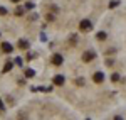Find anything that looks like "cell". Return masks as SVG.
<instances>
[{"label":"cell","instance_id":"6da1fadb","mask_svg":"<svg viewBox=\"0 0 126 120\" xmlns=\"http://www.w3.org/2000/svg\"><path fill=\"white\" fill-rule=\"evenodd\" d=\"M91 22L87 19H84V20H81V24H79V30H82V32H87V30H91Z\"/></svg>","mask_w":126,"mask_h":120},{"label":"cell","instance_id":"7a4b0ae2","mask_svg":"<svg viewBox=\"0 0 126 120\" xmlns=\"http://www.w3.org/2000/svg\"><path fill=\"white\" fill-rule=\"evenodd\" d=\"M93 81H94V83H103V81H104V73H103V71L94 73V74H93Z\"/></svg>","mask_w":126,"mask_h":120},{"label":"cell","instance_id":"3957f363","mask_svg":"<svg viewBox=\"0 0 126 120\" xmlns=\"http://www.w3.org/2000/svg\"><path fill=\"white\" fill-rule=\"evenodd\" d=\"M94 59V52L93 51H86L84 54H82V61L84 63H89V61H93Z\"/></svg>","mask_w":126,"mask_h":120},{"label":"cell","instance_id":"277c9868","mask_svg":"<svg viewBox=\"0 0 126 120\" xmlns=\"http://www.w3.org/2000/svg\"><path fill=\"white\" fill-rule=\"evenodd\" d=\"M62 61H64V58H62L61 54H54V56H52V64H56V66H61Z\"/></svg>","mask_w":126,"mask_h":120},{"label":"cell","instance_id":"5b68a950","mask_svg":"<svg viewBox=\"0 0 126 120\" xmlns=\"http://www.w3.org/2000/svg\"><path fill=\"white\" fill-rule=\"evenodd\" d=\"M64 76H62V74H57V76H54V80H52V83H54V85H57V86H62V85H64Z\"/></svg>","mask_w":126,"mask_h":120},{"label":"cell","instance_id":"8992f818","mask_svg":"<svg viewBox=\"0 0 126 120\" xmlns=\"http://www.w3.org/2000/svg\"><path fill=\"white\" fill-rule=\"evenodd\" d=\"M12 49H14V48H12V44H9V42H3V44H2V51H3V52H12Z\"/></svg>","mask_w":126,"mask_h":120},{"label":"cell","instance_id":"52a82bcc","mask_svg":"<svg viewBox=\"0 0 126 120\" xmlns=\"http://www.w3.org/2000/svg\"><path fill=\"white\" fill-rule=\"evenodd\" d=\"M19 48L20 49H29V42L27 41H19Z\"/></svg>","mask_w":126,"mask_h":120},{"label":"cell","instance_id":"ba28073f","mask_svg":"<svg viewBox=\"0 0 126 120\" xmlns=\"http://www.w3.org/2000/svg\"><path fill=\"white\" fill-rule=\"evenodd\" d=\"M25 76H27V78H34V76H35V71L34 70H25Z\"/></svg>","mask_w":126,"mask_h":120},{"label":"cell","instance_id":"9c48e42d","mask_svg":"<svg viewBox=\"0 0 126 120\" xmlns=\"http://www.w3.org/2000/svg\"><path fill=\"white\" fill-rule=\"evenodd\" d=\"M12 66H14V64H12V63H7V64H5V66H3V73H9V71L12 70Z\"/></svg>","mask_w":126,"mask_h":120},{"label":"cell","instance_id":"30bf717a","mask_svg":"<svg viewBox=\"0 0 126 120\" xmlns=\"http://www.w3.org/2000/svg\"><path fill=\"white\" fill-rule=\"evenodd\" d=\"M118 3H119L118 0H111V2H109V9H114V7H116Z\"/></svg>","mask_w":126,"mask_h":120},{"label":"cell","instance_id":"8fae6325","mask_svg":"<svg viewBox=\"0 0 126 120\" xmlns=\"http://www.w3.org/2000/svg\"><path fill=\"white\" fill-rule=\"evenodd\" d=\"M97 39H99V41H104V39H106V34H104V32H99V34H97Z\"/></svg>","mask_w":126,"mask_h":120},{"label":"cell","instance_id":"7c38bea8","mask_svg":"<svg viewBox=\"0 0 126 120\" xmlns=\"http://www.w3.org/2000/svg\"><path fill=\"white\" fill-rule=\"evenodd\" d=\"M24 14V9L22 7H17V10H15V15H22Z\"/></svg>","mask_w":126,"mask_h":120},{"label":"cell","instance_id":"4fadbf2b","mask_svg":"<svg viewBox=\"0 0 126 120\" xmlns=\"http://www.w3.org/2000/svg\"><path fill=\"white\" fill-rule=\"evenodd\" d=\"M74 83L79 85V86H82V85H84V80H82V78H79V80H74Z\"/></svg>","mask_w":126,"mask_h":120},{"label":"cell","instance_id":"5bb4252c","mask_svg":"<svg viewBox=\"0 0 126 120\" xmlns=\"http://www.w3.org/2000/svg\"><path fill=\"white\" fill-rule=\"evenodd\" d=\"M111 80L114 81V83H116V81L119 80V76H118V73H113V76H111Z\"/></svg>","mask_w":126,"mask_h":120},{"label":"cell","instance_id":"9a60e30c","mask_svg":"<svg viewBox=\"0 0 126 120\" xmlns=\"http://www.w3.org/2000/svg\"><path fill=\"white\" fill-rule=\"evenodd\" d=\"M9 12H7V9H3V7H0V15H7Z\"/></svg>","mask_w":126,"mask_h":120},{"label":"cell","instance_id":"2e32d148","mask_svg":"<svg viewBox=\"0 0 126 120\" xmlns=\"http://www.w3.org/2000/svg\"><path fill=\"white\" fill-rule=\"evenodd\" d=\"M2 112H5V107H3V103H2V100H0V113Z\"/></svg>","mask_w":126,"mask_h":120},{"label":"cell","instance_id":"e0dca14e","mask_svg":"<svg viewBox=\"0 0 126 120\" xmlns=\"http://www.w3.org/2000/svg\"><path fill=\"white\" fill-rule=\"evenodd\" d=\"M12 2H20V0H12Z\"/></svg>","mask_w":126,"mask_h":120}]
</instances>
